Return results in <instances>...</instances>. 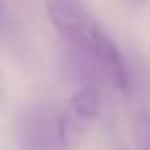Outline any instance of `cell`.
I'll return each instance as SVG.
<instances>
[{
    "mask_svg": "<svg viewBox=\"0 0 150 150\" xmlns=\"http://www.w3.org/2000/svg\"><path fill=\"white\" fill-rule=\"evenodd\" d=\"M17 140L21 150H66L62 142V109L33 103L17 117Z\"/></svg>",
    "mask_w": 150,
    "mask_h": 150,
    "instance_id": "cell-1",
    "label": "cell"
},
{
    "mask_svg": "<svg viewBox=\"0 0 150 150\" xmlns=\"http://www.w3.org/2000/svg\"><path fill=\"white\" fill-rule=\"evenodd\" d=\"M43 2L50 21L62 35V41L95 43L97 35L103 31L78 0H43Z\"/></svg>",
    "mask_w": 150,
    "mask_h": 150,
    "instance_id": "cell-2",
    "label": "cell"
},
{
    "mask_svg": "<svg viewBox=\"0 0 150 150\" xmlns=\"http://www.w3.org/2000/svg\"><path fill=\"white\" fill-rule=\"evenodd\" d=\"M4 97H6V82H4V74H2V70H0V103L4 101Z\"/></svg>",
    "mask_w": 150,
    "mask_h": 150,
    "instance_id": "cell-4",
    "label": "cell"
},
{
    "mask_svg": "<svg viewBox=\"0 0 150 150\" xmlns=\"http://www.w3.org/2000/svg\"><path fill=\"white\" fill-rule=\"evenodd\" d=\"M99 105H101V95L99 88L95 84H82L68 101L66 111L72 113L76 119H80L82 123L88 125V121H93L99 115Z\"/></svg>",
    "mask_w": 150,
    "mask_h": 150,
    "instance_id": "cell-3",
    "label": "cell"
},
{
    "mask_svg": "<svg viewBox=\"0 0 150 150\" xmlns=\"http://www.w3.org/2000/svg\"><path fill=\"white\" fill-rule=\"evenodd\" d=\"M129 2H132V4H144L146 0H129Z\"/></svg>",
    "mask_w": 150,
    "mask_h": 150,
    "instance_id": "cell-5",
    "label": "cell"
}]
</instances>
